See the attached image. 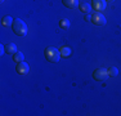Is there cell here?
<instances>
[{
	"instance_id": "cell-1",
	"label": "cell",
	"mask_w": 121,
	"mask_h": 116,
	"mask_svg": "<svg viewBox=\"0 0 121 116\" xmlns=\"http://www.w3.org/2000/svg\"><path fill=\"white\" fill-rule=\"evenodd\" d=\"M12 28H13V32L17 35V36H26L27 35V25L25 23V21H22L21 18H17L13 21V25H12Z\"/></svg>"
},
{
	"instance_id": "cell-2",
	"label": "cell",
	"mask_w": 121,
	"mask_h": 116,
	"mask_svg": "<svg viewBox=\"0 0 121 116\" xmlns=\"http://www.w3.org/2000/svg\"><path fill=\"white\" fill-rule=\"evenodd\" d=\"M44 56H45V58H47V61H49V62H52V63L58 62L59 58L62 57V56H60L59 49L54 48V46H48V48H45Z\"/></svg>"
},
{
	"instance_id": "cell-3",
	"label": "cell",
	"mask_w": 121,
	"mask_h": 116,
	"mask_svg": "<svg viewBox=\"0 0 121 116\" xmlns=\"http://www.w3.org/2000/svg\"><path fill=\"white\" fill-rule=\"evenodd\" d=\"M106 22H107L106 21V17L100 12H95V13L91 14V23H94L97 26H104Z\"/></svg>"
},
{
	"instance_id": "cell-4",
	"label": "cell",
	"mask_w": 121,
	"mask_h": 116,
	"mask_svg": "<svg viewBox=\"0 0 121 116\" xmlns=\"http://www.w3.org/2000/svg\"><path fill=\"white\" fill-rule=\"evenodd\" d=\"M93 77L95 81H104L108 77V72H107V70H104V68H97L95 71L93 72Z\"/></svg>"
},
{
	"instance_id": "cell-5",
	"label": "cell",
	"mask_w": 121,
	"mask_h": 116,
	"mask_svg": "<svg viewBox=\"0 0 121 116\" xmlns=\"http://www.w3.org/2000/svg\"><path fill=\"white\" fill-rule=\"evenodd\" d=\"M91 9L95 12H102L107 7V1L106 0H91Z\"/></svg>"
},
{
	"instance_id": "cell-6",
	"label": "cell",
	"mask_w": 121,
	"mask_h": 116,
	"mask_svg": "<svg viewBox=\"0 0 121 116\" xmlns=\"http://www.w3.org/2000/svg\"><path fill=\"white\" fill-rule=\"evenodd\" d=\"M16 71L18 72L19 75H27L28 72H30V66L26 62H19V63H17Z\"/></svg>"
},
{
	"instance_id": "cell-7",
	"label": "cell",
	"mask_w": 121,
	"mask_h": 116,
	"mask_svg": "<svg viewBox=\"0 0 121 116\" xmlns=\"http://www.w3.org/2000/svg\"><path fill=\"white\" fill-rule=\"evenodd\" d=\"M63 5L66 8H70V9H76L79 8V0H62Z\"/></svg>"
},
{
	"instance_id": "cell-8",
	"label": "cell",
	"mask_w": 121,
	"mask_h": 116,
	"mask_svg": "<svg viewBox=\"0 0 121 116\" xmlns=\"http://www.w3.org/2000/svg\"><path fill=\"white\" fill-rule=\"evenodd\" d=\"M5 52L8 54H14L17 52V45L14 43H7L5 44Z\"/></svg>"
},
{
	"instance_id": "cell-9",
	"label": "cell",
	"mask_w": 121,
	"mask_h": 116,
	"mask_svg": "<svg viewBox=\"0 0 121 116\" xmlns=\"http://www.w3.org/2000/svg\"><path fill=\"white\" fill-rule=\"evenodd\" d=\"M79 9L80 12H82V13H90V9H91V5L88 4V3H80L79 5Z\"/></svg>"
},
{
	"instance_id": "cell-10",
	"label": "cell",
	"mask_w": 121,
	"mask_h": 116,
	"mask_svg": "<svg viewBox=\"0 0 121 116\" xmlns=\"http://www.w3.org/2000/svg\"><path fill=\"white\" fill-rule=\"evenodd\" d=\"M70 26H71V22L68 21L67 18H63V19H60V21H59V27L62 28L63 31L68 30V28H70Z\"/></svg>"
},
{
	"instance_id": "cell-11",
	"label": "cell",
	"mask_w": 121,
	"mask_h": 116,
	"mask_svg": "<svg viewBox=\"0 0 121 116\" xmlns=\"http://www.w3.org/2000/svg\"><path fill=\"white\" fill-rule=\"evenodd\" d=\"M13 21H14V19L10 16H5L4 18L1 19V25L4 26V27H8V26H12L13 25Z\"/></svg>"
},
{
	"instance_id": "cell-12",
	"label": "cell",
	"mask_w": 121,
	"mask_h": 116,
	"mask_svg": "<svg viewBox=\"0 0 121 116\" xmlns=\"http://www.w3.org/2000/svg\"><path fill=\"white\" fill-rule=\"evenodd\" d=\"M59 52H60V56L62 57H70L71 53H72L70 46H62V48L59 49Z\"/></svg>"
},
{
	"instance_id": "cell-13",
	"label": "cell",
	"mask_w": 121,
	"mask_h": 116,
	"mask_svg": "<svg viewBox=\"0 0 121 116\" xmlns=\"http://www.w3.org/2000/svg\"><path fill=\"white\" fill-rule=\"evenodd\" d=\"M23 59H25V57H23V54H22L21 52H16V53L13 54V61L14 62L19 63V62H23Z\"/></svg>"
},
{
	"instance_id": "cell-14",
	"label": "cell",
	"mask_w": 121,
	"mask_h": 116,
	"mask_svg": "<svg viewBox=\"0 0 121 116\" xmlns=\"http://www.w3.org/2000/svg\"><path fill=\"white\" fill-rule=\"evenodd\" d=\"M107 72H108V76H111V77H115L119 75V70H117V67H115V66H111L107 70Z\"/></svg>"
},
{
	"instance_id": "cell-15",
	"label": "cell",
	"mask_w": 121,
	"mask_h": 116,
	"mask_svg": "<svg viewBox=\"0 0 121 116\" xmlns=\"http://www.w3.org/2000/svg\"><path fill=\"white\" fill-rule=\"evenodd\" d=\"M5 53H7V52H5V45L4 44H0V54H1V56H4Z\"/></svg>"
},
{
	"instance_id": "cell-16",
	"label": "cell",
	"mask_w": 121,
	"mask_h": 116,
	"mask_svg": "<svg viewBox=\"0 0 121 116\" xmlns=\"http://www.w3.org/2000/svg\"><path fill=\"white\" fill-rule=\"evenodd\" d=\"M84 19H85L86 22H91V14L86 13V14H85V17H84Z\"/></svg>"
},
{
	"instance_id": "cell-17",
	"label": "cell",
	"mask_w": 121,
	"mask_h": 116,
	"mask_svg": "<svg viewBox=\"0 0 121 116\" xmlns=\"http://www.w3.org/2000/svg\"><path fill=\"white\" fill-rule=\"evenodd\" d=\"M106 1H111L112 3V1H115V0H106Z\"/></svg>"
},
{
	"instance_id": "cell-18",
	"label": "cell",
	"mask_w": 121,
	"mask_h": 116,
	"mask_svg": "<svg viewBox=\"0 0 121 116\" xmlns=\"http://www.w3.org/2000/svg\"><path fill=\"white\" fill-rule=\"evenodd\" d=\"M1 1H4V0H1Z\"/></svg>"
}]
</instances>
